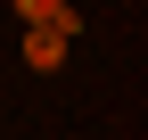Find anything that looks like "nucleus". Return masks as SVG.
Wrapping results in <instances>:
<instances>
[{"mask_svg": "<svg viewBox=\"0 0 148 140\" xmlns=\"http://www.w3.org/2000/svg\"><path fill=\"white\" fill-rule=\"evenodd\" d=\"M66 41H74L66 25H25V66L33 74H58L66 66Z\"/></svg>", "mask_w": 148, "mask_h": 140, "instance_id": "nucleus-1", "label": "nucleus"}, {"mask_svg": "<svg viewBox=\"0 0 148 140\" xmlns=\"http://www.w3.org/2000/svg\"><path fill=\"white\" fill-rule=\"evenodd\" d=\"M25 8V25H66V33H82V16L66 8V0H16Z\"/></svg>", "mask_w": 148, "mask_h": 140, "instance_id": "nucleus-2", "label": "nucleus"}]
</instances>
